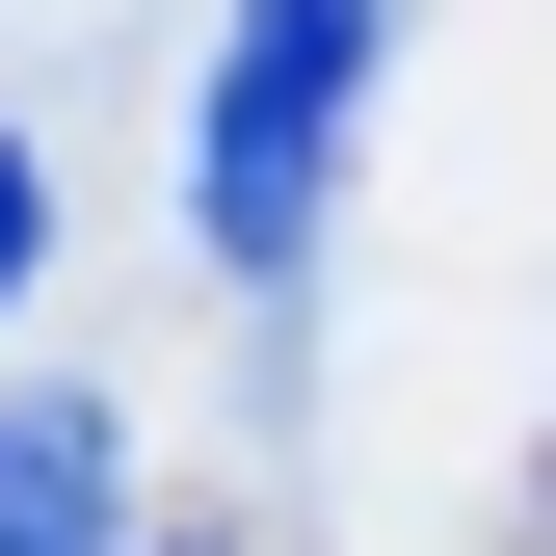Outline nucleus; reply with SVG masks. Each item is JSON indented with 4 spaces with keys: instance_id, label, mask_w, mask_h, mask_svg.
Wrapping results in <instances>:
<instances>
[{
    "instance_id": "f03ea898",
    "label": "nucleus",
    "mask_w": 556,
    "mask_h": 556,
    "mask_svg": "<svg viewBox=\"0 0 556 556\" xmlns=\"http://www.w3.org/2000/svg\"><path fill=\"white\" fill-rule=\"evenodd\" d=\"M106 504H132L106 397H0V556H106Z\"/></svg>"
},
{
    "instance_id": "f257e3e1",
    "label": "nucleus",
    "mask_w": 556,
    "mask_h": 556,
    "mask_svg": "<svg viewBox=\"0 0 556 556\" xmlns=\"http://www.w3.org/2000/svg\"><path fill=\"white\" fill-rule=\"evenodd\" d=\"M371 27L397 0H213L186 53V265L292 292L318 265V186H344V106H371Z\"/></svg>"
},
{
    "instance_id": "7ed1b4c3",
    "label": "nucleus",
    "mask_w": 556,
    "mask_h": 556,
    "mask_svg": "<svg viewBox=\"0 0 556 556\" xmlns=\"http://www.w3.org/2000/svg\"><path fill=\"white\" fill-rule=\"evenodd\" d=\"M27 265H53V160L0 132V292H27Z\"/></svg>"
}]
</instances>
